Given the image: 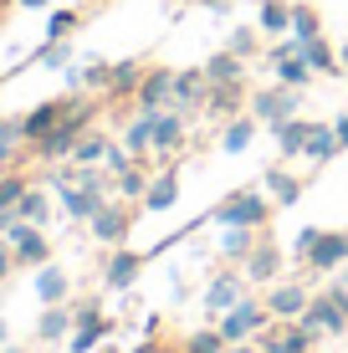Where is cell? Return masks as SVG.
Returning a JSON list of instances; mask_svg holds the SVG:
<instances>
[{
    "label": "cell",
    "mask_w": 348,
    "mask_h": 353,
    "mask_svg": "<svg viewBox=\"0 0 348 353\" xmlns=\"http://www.w3.org/2000/svg\"><path fill=\"white\" fill-rule=\"evenodd\" d=\"M272 194L261 190V185H246V190H236V194H225L221 205L205 215V221H215V225H251V230H267V221H272Z\"/></svg>",
    "instance_id": "cell-1"
},
{
    "label": "cell",
    "mask_w": 348,
    "mask_h": 353,
    "mask_svg": "<svg viewBox=\"0 0 348 353\" xmlns=\"http://www.w3.org/2000/svg\"><path fill=\"white\" fill-rule=\"evenodd\" d=\"M16 215H21V221H31V225H46V221H52V194H46L41 185H31L26 194H21Z\"/></svg>",
    "instance_id": "cell-36"
},
{
    "label": "cell",
    "mask_w": 348,
    "mask_h": 353,
    "mask_svg": "<svg viewBox=\"0 0 348 353\" xmlns=\"http://www.w3.org/2000/svg\"><path fill=\"white\" fill-rule=\"evenodd\" d=\"M72 307L67 302H52V307H41V318H36V343H57V338H72Z\"/></svg>",
    "instance_id": "cell-25"
},
{
    "label": "cell",
    "mask_w": 348,
    "mask_h": 353,
    "mask_svg": "<svg viewBox=\"0 0 348 353\" xmlns=\"http://www.w3.org/2000/svg\"><path fill=\"white\" fill-rule=\"evenodd\" d=\"M88 225H92V236H98V246H123L128 230H134V205L128 200H103Z\"/></svg>",
    "instance_id": "cell-7"
},
{
    "label": "cell",
    "mask_w": 348,
    "mask_h": 353,
    "mask_svg": "<svg viewBox=\"0 0 348 353\" xmlns=\"http://www.w3.org/2000/svg\"><path fill=\"white\" fill-rule=\"evenodd\" d=\"M57 200H62V215H67V221H92V215H98V205L108 200V194L82 190V185H67V190H57Z\"/></svg>",
    "instance_id": "cell-24"
},
{
    "label": "cell",
    "mask_w": 348,
    "mask_h": 353,
    "mask_svg": "<svg viewBox=\"0 0 348 353\" xmlns=\"http://www.w3.org/2000/svg\"><path fill=\"white\" fill-rule=\"evenodd\" d=\"M195 6H205V10H231L236 0H195Z\"/></svg>",
    "instance_id": "cell-48"
},
{
    "label": "cell",
    "mask_w": 348,
    "mask_h": 353,
    "mask_svg": "<svg viewBox=\"0 0 348 353\" xmlns=\"http://www.w3.org/2000/svg\"><path fill=\"white\" fill-rule=\"evenodd\" d=\"M348 261V230H323L318 246L307 251V272H338Z\"/></svg>",
    "instance_id": "cell-16"
},
{
    "label": "cell",
    "mask_w": 348,
    "mask_h": 353,
    "mask_svg": "<svg viewBox=\"0 0 348 353\" xmlns=\"http://www.w3.org/2000/svg\"><path fill=\"white\" fill-rule=\"evenodd\" d=\"M62 113H67V97H46V103H36L31 113H21V133H26V143L46 139V133L62 123Z\"/></svg>",
    "instance_id": "cell-17"
},
{
    "label": "cell",
    "mask_w": 348,
    "mask_h": 353,
    "mask_svg": "<svg viewBox=\"0 0 348 353\" xmlns=\"http://www.w3.org/2000/svg\"><path fill=\"white\" fill-rule=\"evenodd\" d=\"M26 190H31V174H21V169H0V210H16Z\"/></svg>",
    "instance_id": "cell-38"
},
{
    "label": "cell",
    "mask_w": 348,
    "mask_h": 353,
    "mask_svg": "<svg viewBox=\"0 0 348 353\" xmlns=\"http://www.w3.org/2000/svg\"><path fill=\"white\" fill-rule=\"evenodd\" d=\"M118 143H123L134 159H149V154H154V113H143V108H139V113L128 118V128H123V139H118Z\"/></svg>",
    "instance_id": "cell-26"
},
{
    "label": "cell",
    "mask_w": 348,
    "mask_h": 353,
    "mask_svg": "<svg viewBox=\"0 0 348 353\" xmlns=\"http://www.w3.org/2000/svg\"><path fill=\"white\" fill-rule=\"evenodd\" d=\"M200 67H205V77H210V82H246V57H236L231 46L210 52Z\"/></svg>",
    "instance_id": "cell-29"
},
{
    "label": "cell",
    "mask_w": 348,
    "mask_h": 353,
    "mask_svg": "<svg viewBox=\"0 0 348 353\" xmlns=\"http://www.w3.org/2000/svg\"><path fill=\"white\" fill-rule=\"evenodd\" d=\"M272 72H277V82H282V88H297V92H307V88H313V77H318V72L307 67V57H303V52H297V57H287V62H277Z\"/></svg>",
    "instance_id": "cell-33"
},
{
    "label": "cell",
    "mask_w": 348,
    "mask_h": 353,
    "mask_svg": "<svg viewBox=\"0 0 348 353\" xmlns=\"http://www.w3.org/2000/svg\"><path fill=\"white\" fill-rule=\"evenodd\" d=\"M318 327H307L303 318L297 323H277V327H267V333L256 338V348L261 353H313V343H318Z\"/></svg>",
    "instance_id": "cell-9"
},
{
    "label": "cell",
    "mask_w": 348,
    "mask_h": 353,
    "mask_svg": "<svg viewBox=\"0 0 348 353\" xmlns=\"http://www.w3.org/2000/svg\"><path fill=\"white\" fill-rule=\"evenodd\" d=\"M0 307H6V287H0Z\"/></svg>",
    "instance_id": "cell-56"
},
{
    "label": "cell",
    "mask_w": 348,
    "mask_h": 353,
    "mask_svg": "<svg viewBox=\"0 0 348 353\" xmlns=\"http://www.w3.org/2000/svg\"><path fill=\"white\" fill-rule=\"evenodd\" d=\"M256 31L261 36H292V6L287 0H256Z\"/></svg>",
    "instance_id": "cell-28"
},
{
    "label": "cell",
    "mask_w": 348,
    "mask_h": 353,
    "mask_svg": "<svg viewBox=\"0 0 348 353\" xmlns=\"http://www.w3.org/2000/svg\"><path fill=\"white\" fill-rule=\"evenodd\" d=\"M205 97H210V77H205V67H185V72H174V108H179V113H195V108H205Z\"/></svg>",
    "instance_id": "cell-15"
},
{
    "label": "cell",
    "mask_w": 348,
    "mask_h": 353,
    "mask_svg": "<svg viewBox=\"0 0 348 353\" xmlns=\"http://www.w3.org/2000/svg\"><path fill=\"white\" fill-rule=\"evenodd\" d=\"M92 312H103V302H98V297H82V302H72V318H92Z\"/></svg>",
    "instance_id": "cell-45"
},
{
    "label": "cell",
    "mask_w": 348,
    "mask_h": 353,
    "mask_svg": "<svg viewBox=\"0 0 348 353\" xmlns=\"http://www.w3.org/2000/svg\"><path fill=\"white\" fill-rule=\"evenodd\" d=\"M6 343H10V323L0 318V348H6Z\"/></svg>",
    "instance_id": "cell-52"
},
{
    "label": "cell",
    "mask_w": 348,
    "mask_h": 353,
    "mask_svg": "<svg viewBox=\"0 0 348 353\" xmlns=\"http://www.w3.org/2000/svg\"><path fill=\"white\" fill-rule=\"evenodd\" d=\"M179 353H225V338H221V327H200V333L185 338Z\"/></svg>",
    "instance_id": "cell-42"
},
{
    "label": "cell",
    "mask_w": 348,
    "mask_h": 353,
    "mask_svg": "<svg viewBox=\"0 0 348 353\" xmlns=\"http://www.w3.org/2000/svg\"><path fill=\"white\" fill-rule=\"evenodd\" d=\"M256 118L241 113V118H231V123H221V154H246L251 149V139H256Z\"/></svg>",
    "instance_id": "cell-30"
},
{
    "label": "cell",
    "mask_w": 348,
    "mask_h": 353,
    "mask_svg": "<svg viewBox=\"0 0 348 353\" xmlns=\"http://www.w3.org/2000/svg\"><path fill=\"white\" fill-rule=\"evenodd\" d=\"M21 10H41V6H52V0H16Z\"/></svg>",
    "instance_id": "cell-50"
},
{
    "label": "cell",
    "mask_w": 348,
    "mask_h": 353,
    "mask_svg": "<svg viewBox=\"0 0 348 353\" xmlns=\"http://www.w3.org/2000/svg\"><path fill=\"white\" fill-rule=\"evenodd\" d=\"M333 133H338V149H348V113L333 118Z\"/></svg>",
    "instance_id": "cell-47"
},
{
    "label": "cell",
    "mask_w": 348,
    "mask_h": 353,
    "mask_svg": "<svg viewBox=\"0 0 348 353\" xmlns=\"http://www.w3.org/2000/svg\"><path fill=\"white\" fill-rule=\"evenodd\" d=\"M261 302H267V312H272V323H297L307 312V302H313V292H307L303 282H272L267 292H261Z\"/></svg>",
    "instance_id": "cell-8"
},
{
    "label": "cell",
    "mask_w": 348,
    "mask_h": 353,
    "mask_svg": "<svg viewBox=\"0 0 348 353\" xmlns=\"http://www.w3.org/2000/svg\"><path fill=\"white\" fill-rule=\"evenodd\" d=\"M338 282H343V287H348V261H343V266H338Z\"/></svg>",
    "instance_id": "cell-55"
},
{
    "label": "cell",
    "mask_w": 348,
    "mask_h": 353,
    "mask_svg": "<svg viewBox=\"0 0 348 353\" xmlns=\"http://www.w3.org/2000/svg\"><path fill=\"white\" fill-rule=\"evenodd\" d=\"M134 103L143 108V113H164V108H174V72L170 67H149L134 92Z\"/></svg>",
    "instance_id": "cell-13"
},
{
    "label": "cell",
    "mask_w": 348,
    "mask_h": 353,
    "mask_svg": "<svg viewBox=\"0 0 348 353\" xmlns=\"http://www.w3.org/2000/svg\"><path fill=\"white\" fill-rule=\"evenodd\" d=\"M21 143H26V133H21V118H6V113H0V169H10V159H16Z\"/></svg>",
    "instance_id": "cell-39"
},
{
    "label": "cell",
    "mask_w": 348,
    "mask_h": 353,
    "mask_svg": "<svg viewBox=\"0 0 348 353\" xmlns=\"http://www.w3.org/2000/svg\"><path fill=\"white\" fill-rule=\"evenodd\" d=\"M225 353H261V348H256V343H231Z\"/></svg>",
    "instance_id": "cell-51"
},
{
    "label": "cell",
    "mask_w": 348,
    "mask_h": 353,
    "mask_svg": "<svg viewBox=\"0 0 348 353\" xmlns=\"http://www.w3.org/2000/svg\"><path fill=\"white\" fill-rule=\"evenodd\" d=\"M303 57H307V67H313L318 77H333V72H343V62H338V52H333L328 36H313V41H303Z\"/></svg>",
    "instance_id": "cell-31"
},
{
    "label": "cell",
    "mask_w": 348,
    "mask_h": 353,
    "mask_svg": "<svg viewBox=\"0 0 348 353\" xmlns=\"http://www.w3.org/2000/svg\"><path fill=\"white\" fill-rule=\"evenodd\" d=\"M318 236H323L318 225H303V230H297V236H292V256H297V261H307V251L318 246Z\"/></svg>",
    "instance_id": "cell-44"
},
{
    "label": "cell",
    "mask_w": 348,
    "mask_h": 353,
    "mask_svg": "<svg viewBox=\"0 0 348 353\" xmlns=\"http://www.w3.org/2000/svg\"><path fill=\"white\" fill-rule=\"evenodd\" d=\"M282 266H287V256H282L277 246H272V241H261V246L241 261V276H246L251 287H272V282L282 276Z\"/></svg>",
    "instance_id": "cell-14"
},
{
    "label": "cell",
    "mask_w": 348,
    "mask_h": 353,
    "mask_svg": "<svg viewBox=\"0 0 348 353\" xmlns=\"http://www.w3.org/2000/svg\"><path fill=\"white\" fill-rule=\"evenodd\" d=\"M108 338H113V318H108V312H92V318H77L72 323V353H92L98 343H108Z\"/></svg>",
    "instance_id": "cell-21"
},
{
    "label": "cell",
    "mask_w": 348,
    "mask_h": 353,
    "mask_svg": "<svg viewBox=\"0 0 348 353\" xmlns=\"http://www.w3.org/2000/svg\"><path fill=\"white\" fill-rule=\"evenodd\" d=\"M108 149H113V139H108L103 128H88V133L77 139V149H72V164H103Z\"/></svg>",
    "instance_id": "cell-34"
},
{
    "label": "cell",
    "mask_w": 348,
    "mask_h": 353,
    "mask_svg": "<svg viewBox=\"0 0 348 353\" xmlns=\"http://www.w3.org/2000/svg\"><path fill=\"white\" fill-rule=\"evenodd\" d=\"M246 113L256 118L261 128L287 123V118L303 113V92H297V88H282V82H272V88H256V92H251V108H246Z\"/></svg>",
    "instance_id": "cell-4"
},
{
    "label": "cell",
    "mask_w": 348,
    "mask_h": 353,
    "mask_svg": "<svg viewBox=\"0 0 348 353\" xmlns=\"http://www.w3.org/2000/svg\"><path fill=\"white\" fill-rule=\"evenodd\" d=\"M333 154H338V133H333V123H313V133H307V149H303V159H307V164H328Z\"/></svg>",
    "instance_id": "cell-32"
},
{
    "label": "cell",
    "mask_w": 348,
    "mask_h": 353,
    "mask_svg": "<svg viewBox=\"0 0 348 353\" xmlns=\"http://www.w3.org/2000/svg\"><path fill=\"white\" fill-rule=\"evenodd\" d=\"M307 133H313V118H287V123H272V143H277V154L282 159H303V149H307Z\"/></svg>",
    "instance_id": "cell-19"
},
{
    "label": "cell",
    "mask_w": 348,
    "mask_h": 353,
    "mask_svg": "<svg viewBox=\"0 0 348 353\" xmlns=\"http://www.w3.org/2000/svg\"><path fill=\"white\" fill-rule=\"evenodd\" d=\"M261 190L272 194V205H277V210H282V205H297V200H303V179H297L287 164L261 169Z\"/></svg>",
    "instance_id": "cell-20"
},
{
    "label": "cell",
    "mask_w": 348,
    "mask_h": 353,
    "mask_svg": "<svg viewBox=\"0 0 348 353\" xmlns=\"http://www.w3.org/2000/svg\"><path fill=\"white\" fill-rule=\"evenodd\" d=\"M0 353H26V348H21V343H6V348H0Z\"/></svg>",
    "instance_id": "cell-54"
},
{
    "label": "cell",
    "mask_w": 348,
    "mask_h": 353,
    "mask_svg": "<svg viewBox=\"0 0 348 353\" xmlns=\"http://www.w3.org/2000/svg\"><path fill=\"white\" fill-rule=\"evenodd\" d=\"M143 261H149V256H139L134 246H113V251L103 256V287H108V292H128V287L139 282Z\"/></svg>",
    "instance_id": "cell-10"
},
{
    "label": "cell",
    "mask_w": 348,
    "mask_h": 353,
    "mask_svg": "<svg viewBox=\"0 0 348 353\" xmlns=\"http://www.w3.org/2000/svg\"><path fill=\"white\" fill-rule=\"evenodd\" d=\"M143 72H149V67H143L139 62V57H123V62H113V67H108V97H134L139 92V82H143Z\"/></svg>",
    "instance_id": "cell-23"
},
{
    "label": "cell",
    "mask_w": 348,
    "mask_h": 353,
    "mask_svg": "<svg viewBox=\"0 0 348 353\" xmlns=\"http://www.w3.org/2000/svg\"><path fill=\"white\" fill-rule=\"evenodd\" d=\"M267 327H272V312H267V302H261V297H241L231 312H221V338H225V348H231V343H256Z\"/></svg>",
    "instance_id": "cell-2"
},
{
    "label": "cell",
    "mask_w": 348,
    "mask_h": 353,
    "mask_svg": "<svg viewBox=\"0 0 348 353\" xmlns=\"http://www.w3.org/2000/svg\"><path fill=\"white\" fill-rule=\"evenodd\" d=\"M143 210L149 215H164V210H174L179 205V164H159L149 174V190H143Z\"/></svg>",
    "instance_id": "cell-12"
},
{
    "label": "cell",
    "mask_w": 348,
    "mask_h": 353,
    "mask_svg": "<svg viewBox=\"0 0 348 353\" xmlns=\"http://www.w3.org/2000/svg\"><path fill=\"white\" fill-rule=\"evenodd\" d=\"M67 292H72V276H67L57 261L36 266V297H41V307H52V302H67Z\"/></svg>",
    "instance_id": "cell-27"
},
{
    "label": "cell",
    "mask_w": 348,
    "mask_h": 353,
    "mask_svg": "<svg viewBox=\"0 0 348 353\" xmlns=\"http://www.w3.org/2000/svg\"><path fill=\"white\" fill-rule=\"evenodd\" d=\"M149 174H154V169L128 164L123 174H113V194H118V200H128V205H134V200H143V190H149Z\"/></svg>",
    "instance_id": "cell-35"
},
{
    "label": "cell",
    "mask_w": 348,
    "mask_h": 353,
    "mask_svg": "<svg viewBox=\"0 0 348 353\" xmlns=\"http://www.w3.org/2000/svg\"><path fill=\"white\" fill-rule=\"evenodd\" d=\"M292 36H297V41H313V36H323L318 6H307V0H297V6H292Z\"/></svg>",
    "instance_id": "cell-37"
},
{
    "label": "cell",
    "mask_w": 348,
    "mask_h": 353,
    "mask_svg": "<svg viewBox=\"0 0 348 353\" xmlns=\"http://www.w3.org/2000/svg\"><path fill=\"white\" fill-rule=\"evenodd\" d=\"M134 353H164V343H159V338H149V343H139Z\"/></svg>",
    "instance_id": "cell-49"
},
{
    "label": "cell",
    "mask_w": 348,
    "mask_h": 353,
    "mask_svg": "<svg viewBox=\"0 0 348 353\" xmlns=\"http://www.w3.org/2000/svg\"><path fill=\"white\" fill-rule=\"evenodd\" d=\"M10 266H16V251H10V241L0 236V282H6V276H10Z\"/></svg>",
    "instance_id": "cell-46"
},
{
    "label": "cell",
    "mask_w": 348,
    "mask_h": 353,
    "mask_svg": "<svg viewBox=\"0 0 348 353\" xmlns=\"http://www.w3.org/2000/svg\"><path fill=\"white\" fill-rule=\"evenodd\" d=\"M251 108V88L246 82H210V97H205V113L215 123H231Z\"/></svg>",
    "instance_id": "cell-11"
},
{
    "label": "cell",
    "mask_w": 348,
    "mask_h": 353,
    "mask_svg": "<svg viewBox=\"0 0 348 353\" xmlns=\"http://www.w3.org/2000/svg\"><path fill=\"white\" fill-rule=\"evenodd\" d=\"M338 62H343V77H348V41H343V52H338Z\"/></svg>",
    "instance_id": "cell-53"
},
{
    "label": "cell",
    "mask_w": 348,
    "mask_h": 353,
    "mask_svg": "<svg viewBox=\"0 0 348 353\" xmlns=\"http://www.w3.org/2000/svg\"><path fill=\"white\" fill-rule=\"evenodd\" d=\"M6 241H10V251H16V266H46L52 261V241H46V225H31V221H10V230H6Z\"/></svg>",
    "instance_id": "cell-5"
},
{
    "label": "cell",
    "mask_w": 348,
    "mask_h": 353,
    "mask_svg": "<svg viewBox=\"0 0 348 353\" xmlns=\"http://www.w3.org/2000/svg\"><path fill=\"white\" fill-rule=\"evenodd\" d=\"M185 143H190V113H179V108L154 113V154H159L164 164H174L179 154H185Z\"/></svg>",
    "instance_id": "cell-6"
},
{
    "label": "cell",
    "mask_w": 348,
    "mask_h": 353,
    "mask_svg": "<svg viewBox=\"0 0 348 353\" xmlns=\"http://www.w3.org/2000/svg\"><path fill=\"white\" fill-rule=\"evenodd\" d=\"M225 46H231L236 57H246V62H251V57H256V46H261V31H256V26H236L231 36H225Z\"/></svg>",
    "instance_id": "cell-43"
},
{
    "label": "cell",
    "mask_w": 348,
    "mask_h": 353,
    "mask_svg": "<svg viewBox=\"0 0 348 353\" xmlns=\"http://www.w3.org/2000/svg\"><path fill=\"white\" fill-rule=\"evenodd\" d=\"M72 57H77V52H72V41H46L41 52L31 57V62H36V67H52V72H67Z\"/></svg>",
    "instance_id": "cell-40"
},
{
    "label": "cell",
    "mask_w": 348,
    "mask_h": 353,
    "mask_svg": "<svg viewBox=\"0 0 348 353\" xmlns=\"http://www.w3.org/2000/svg\"><path fill=\"white\" fill-rule=\"evenodd\" d=\"M77 26H82V10H52L46 16V41H72Z\"/></svg>",
    "instance_id": "cell-41"
},
{
    "label": "cell",
    "mask_w": 348,
    "mask_h": 353,
    "mask_svg": "<svg viewBox=\"0 0 348 353\" xmlns=\"http://www.w3.org/2000/svg\"><path fill=\"white\" fill-rule=\"evenodd\" d=\"M241 287H246V276H241V272H221V276H215V282L205 287V297H200V302H205V312H215V318H221V312H231L236 302L246 297Z\"/></svg>",
    "instance_id": "cell-18"
},
{
    "label": "cell",
    "mask_w": 348,
    "mask_h": 353,
    "mask_svg": "<svg viewBox=\"0 0 348 353\" xmlns=\"http://www.w3.org/2000/svg\"><path fill=\"white\" fill-rule=\"evenodd\" d=\"M256 236L261 230H251V225H221V261H231V266H241L251 251H256Z\"/></svg>",
    "instance_id": "cell-22"
},
{
    "label": "cell",
    "mask_w": 348,
    "mask_h": 353,
    "mask_svg": "<svg viewBox=\"0 0 348 353\" xmlns=\"http://www.w3.org/2000/svg\"><path fill=\"white\" fill-rule=\"evenodd\" d=\"M303 323H307V327H318L323 338H328V333H348V287H343V282H333V287L313 292V302H307Z\"/></svg>",
    "instance_id": "cell-3"
}]
</instances>
